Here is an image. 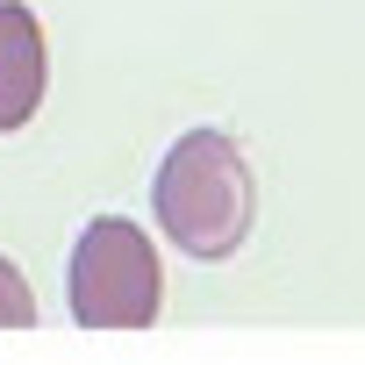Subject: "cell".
<instances>
[{"instance_id": "obj_1", "label": "cell", "mask_w": 365, "mask_h": 365, "mask_svg": "<svg viewBox=\"0 0 365 365\" xmlns=\"http://www.w3.org/2000/svg\"><path fill=\"white\" fill-rule=\"evenodd\" d=\"M150 215L172 237V251H187L201 265H222L244 251L251 215H258V187H251V158L237 150L230 129H187L158 179H150Z\"/></svg>"}, {"instance_id": "obj_2", "label": "cell", "mask_w": 365, "mask_h": 365, "mask_svg": "<svg viewBox=\"0 0 365 365\" xmlns=\"http://www.w3.org/2000/svg\"><path fill=\"white\" fill-rule=\"evenodd\" d=\"M65 301L79 329H150L165 301L158 244L129 215H93L65 265Z\"/></svg>"}, {"instance_id": "obj_3", "label": "cell", "mask_w": 365, "mask_h": 365, "mask_svg": "<svg viewBox=\"0 0 365 365\" xmlns=\"http://www.w3.org/2000/svg\"><path fill=\"white\" fill-rule=\"evenodd\" d=\"M43 79H51V58H43L36 15L15 8V0H0V136L22 129L43 108Z\"/></svg>"}, {"instance_id": "obj_4", "label": "cell", "mask_w": 365, "mask_h": 365, "mask_svg": "<svg viewBox=\"0 0 365 365\" xmlns=\"http://www.w3.org/2000/svg\"><path fill=\"white\" fill-rule=\"evenodd\" d=\"M36 322V294H29V279L0 258V329H29Z\"/></svg>"}]
</instances>
